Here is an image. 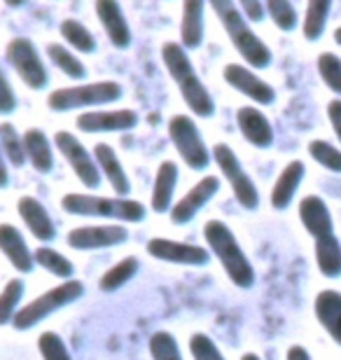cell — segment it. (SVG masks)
Instances as JSON below:
<instances>
[{"label": "cell", "mask_w": 341, "mask_h": 360, "mask_svg": "<svg viewBox=\"0 0 341 360\" xmlns=\"http://www.w3.org/2000/svg\"><path fill=\"white\" fill-rule=\"evenodd\" d=\"M204 239L208 243V250L220 260L224 274L236 288H248L255 285V267L250 264L248 255L238 243L236 234L231 232L227 222L222 220H208L204 225Z\"/></svg>", "instance_id": "cell-2"}, {"label": "cell", "mask_w": 341, "mask_h": 360, "mask_svg": "<svg viewBox=\"0 0 341 360\" xmlns=\"http://www.w3.org/2000/svg\"><path fill=\"white\" fill-rule=\"evenodd\" d=\"M300 220H302L304 229H307L314 239L335 234L332 213H330L328 204L323 201V197H318V194H307V197L300 201Z\"/></svg>", "instance_id": "cell-20"}, {"label": "cell", "mask_w": 341, "mask_h": 360, "mask_svg": "<svg viewBox=\"0 0 341 360\" xmlns=\"http://www.w3.org/2000/svg\"><path fill=\"white\" fill-rule=\"evenodd\" d=\"M33 260H35L38 267L49 271L56 278L68 281V278L75 276V264H72L63 253H59V250H54V248H49V246H40L38 250H35Z\"/></svg>", "instance_id": "cell-29"}, {"label": "cell", "mask_w": 341, "mask_h": 360, "mask_svg": "<svg viewBox=\"0 0 341 360\" xmlns=\"http://www.w3.org/2000/svg\"><path fill=\"white\" fill-rule=\"evenodd\" d=\"M169 136L173 148L178 150L183 160L192 171H204L210 162V153L204 139L199 134V127L190 115H173L169 122Z\"/></svg>", "instance_id": "cell-8"}, {"label": "cell", "mask_w": 341, "mask_h": 360, "mask_svg": "<svg viewBox=\"0 0 341 360\" xmlns=\"http://www.w3.org/2000/svg\"><path fill=\"white\" fill-rule=\"evenodd\" d=\"M236 124H238V131L250 146H255L259 150L264 148H271L274 143V127L271 122L266 120V115L262 110L252 105H243L236 110Z\"/></svg>", "instance_id": "cell-18"}, {"label": "cell", "mask_w": 341, "mask_h": 360, "mask_svg": "<svg viewBox=\"0 0 341 360\" xmlns=\"http://www.w3.org/2000/svg\"><path fill=\"white\" fill-rule=\"evenodd\" d=\"M7 183H10V171L5 167V155H3V148H0V190L7 187Z\"/></svg>", "instance_id": "cell-45"}, {"label": "cell", "mask_w": 341, "mask_h": 360, "mask_svg": "<svg viewBox=\"0 0 341 360\" xmlns=\"http://www.w3.org/2000/svg\"><path fill=\"white\" fill-rule=\"evenodd\" d=\"M222 77L229 87H234L238 94H243L259 105H271L276 101V91L271 84L252 73L250 68L241 66V63H227L222 70Z\"/></svg>", "instance_id": "cell-14"}, {"label": "cell", "mask_w": 341, "mask_h": 360, "mask_svg": "<svg viewBox=\"0 0 341 360\" xmlns=\"http://www.w3.org/2000/svg\"><path fill=\"white\" fill-rule=\"evenodd\" d=\"M264 10L281 31H295L297 28V10L290 0H264Z\"/></svg>", "instance_id": "cell-37"}, {"label": "cell", "mask_w": 341, "mask_h": 360, "mask_svg": "<svg viewBox=\"0 0 341 360\" xmlns=\"http://www.w3.org/2000/svg\"><path fill=\"white\" fill-rule=\"evenodd\" d=\"M61 208L77 218H105L120 222H141L148 215L141 201L129 197H101V194L68 192L63 194Z\"/></svg>", "instance_id": "cell-4"}, {"label": "cell", "mask_w": 341, "mask_h": 360, "mask_svg": "<svg viewBox=\"0 0 341 360\" xmlns=\"http://www.w3.org/2000/svg\"><path fill=\"white\" fill-rule=\"evenodd\" d=\"M54 146L63 155V160L68 162V167L75 171V176L79 178V183L84 187H98L103 176L98 171V164L94 160V155H89L82 143L75 139V134L70 131H56L54 136Z\"/></svg>", "instance_id": "cell-10"}, {"label": "cell", "mask_w": 341, "mask_h": 360, "mask_svg": "<svg viewBox=\"0 0 341 360\" xmlns=\"http://www.w3.org/2000/svg\"><path fill=\"white\" fill-rule=\"evenodd\" d=\"M210 7L215 10L217 19L224 28V33L229 35L231 45L236 47V52L243 56V61L250 68H266L271 63V49L257 38L255 31L250 28L248 19L241 12L234 0H208Z\"/></svg>", "instance_id": "cell-3"}, {"label": "cell", "mask_w": 341, "mask_h": 360, "mask_svg": "<svg viewBox=\"0 0 341 360\" xmlns=\"http://www.w3.org/2000/svg\"><path fill=\"white\" fill-rule=\"evenodd\" d=\"M318 73H321L323 82L328 84L330 91L341 96V59L332 52H323L318 56Z\"/></svg>", "instance_id": "cell-38"}, {"label": "cell", "mask_w": 341, "mask_h": 360, "mask_svg": "<svg viewBox=\"0 0 341 360\" xmlns=\"http://www.w3.org/2000/svg\"><path fill=\"white\" fill-rule=\"evenodd\" d=\"M238 7L245 14V19L250 21H262L264 19V3L262 0H238Z\"/></svg>", "instance_id": "cell-42"}, {"label": "cell", "mask_w": 341, "mask_h": 360, "mask_svg": "<svg viewBox=\"0 0 341 360\" xmlns=\"http://www.w3.org/2000/svg\"><path fill=\"white\" fill-rule=\"evenodd\" d=\"M220 190V178L217 176H204L190 192L185 194L178 204H173L171 208V222L173 225H187L199 215V211L204 208L210 199L215 197Z\"/></svg>", "instance_id": "cell-15"}, {"label": "cell", "mask_w": 341, "mask_h": 360, "mask_svg": "<svg viewBox=\"0 0 341 360\" xmlns=\"http://www.w3.org/2000/svg\"><path fill=\"white\" fill-rule=\"evenodd\" d=\"M241 360H262V358H259L257 354H243Z\"/></svg>", "instance_id": "cell-47"}, {"label": "cell", "mask_w": 341, "mask_h": 360, "mask_svg": "<svg viewBox=\"0 0 341 360\" xmlns=\"http://www.w3.org/2000/svg\"><path fill=\"white\" fill-rule=\"evenodd\" d=\"M162 59L164 66L173 77L180 96L187 103V108L197 115V117H213L215 112V101L206 89V84L201 82V77L194 70L190 56H187L185 47L180 42H164L162 47Z\"/></svg>", "instance_id": "cell-1"}, {"label": "cell", "mask_w": 341, "mask_h": 360, "mask_svg": "<svg viewBox=\"0 0 341 360\" xmlns=\"http://www.w3.org/2000/svg\"><path fill=\"white\" fill-rule=\"evenodd\" d=\"M120 82L103 80V82H89V84H77V87H63L56 89L47 96V105L54 112H70L79 110V108H94V105H105L115 103L122 98Z\"/></svg>", "instance_id": "cell-6"}, {"label": "cell", "mask_w": 341, "mask_h": 360, "mask_svg": "<svg viewBox=\"0 0 341 360\" xmlns=\"http://www.w3.org/2000/svg\"><path fill=\"white\" fill-rule=\"evenodd\" d=\"M314 314L323 330L341 347V292L339 290H321L316 295Z\"/></svg>", "instance_id": "cell-22"}, {"label": "cell", "mask_w": 341, "mask_h": 360, "mask_svg": "<svg viewBox=\"0 0 341 360\" xmlns=\"http://www.w3.org/2000/svg\"><path fill=\"white\" fill-rule=\"evenodd\" d=\"M129 241V229L124 225H86L70 229L66 243L72 250H101L115 248Z\"/></svg>", "instance_id": "cell-12"}, {"label": "cell", "mask_w": 341, "mask_h": 360, "mask_svg": "<svg viewBox=\"0 0 341 360\" xmlns=\"http://www.w3.org/2000/svg\"><path fill=\"white\" fill-rule=\"evenodd\" d=\"M24 148H26V162L38 171V174H49L54 169V148L47 134L38 127H31L24 131Z\"/></svg>", "instance_id": "cell-23"}, {"label": "cell", "mask_w": 341, "mask_h": 360, "mask_svg": "<svg viewBox=\"0 0 341 360\" xmlns=\"http://www.w3.org/2000/svg\"><path fill=\"white\" fill-rule=\"evenodd\" d=\"M17 110V94H14L10 80L0 68V115H10Z\"/></svg>", "instance_id": "cell-41"}, {"label": "cell", "mask_w": 341, "mask_h": 360, "mask_svg": "<svg viewBox=\"0 0 341 360\" xmlns=\"http://www.w3.org/2000/svg\"><path fill=\"white\" fill-rule=\"evenodd\" d=\"M3 3L7 5V7H21L26 3V0H3Z\"/></svg>", "instance_id": "cell-46"}, {"label": "cell", "mask_w": 341, "mask_h": 360, "mask_svg": "<svg viewBox=\"0 0 341 360\" xmlns=\"http://www.w3.org/2000/svg\"><path fill=\"white\" fill-rule=\"evenodd\" d=\"M204 10L206 0H183V21H180V45L197 49L204 42Z\"/></svg>", "instance_id": "cell-26"}, {"label": "cell", "mask_w": 341, "mask_h": 360, "mask_svg": "<svg viewBox=\"0 0 341 360\" xmlns=\"http://www.w3.org/2000/svg\"><path fill=\"white\" fill-rule=\"evenodd\" d=\"M178 185V167L176 162H162L155 176V187H152L150 208L155 213H171L173 208V194Z\"/></svg>", "instance_id": "cell-25"}, {"label": "cell", "mask_w": 341, "mask_h": 360, "mask_svg": "<svg viewBox=\"0 0 341 360\" xmlns=\"http://www.w3.org/2000/svg\"><path fill=\"white\" fill-rule=\"evenodd\" d=\"M0 253L7 257V262L19 274H31L35 267L33 250L28 248L19 229L10 225V222H0Z\"/></svg>", "instance_id": "cell-19"}, {"label": "cell", "mask_w": 341, "mask_h": 360, "mask_svg": "<svg viewBox=\"0 0 341 360\" xmlns=\"http://www.w3.org/2000/svg\"><path fill=\"white\" fill-rule=\"evenodd\" d=\"M94 160L98 164L101 176L110 183L112 192L117 194V197H129V192H131V180H129L124 167H122L117 153H115L108 143H98V146L94 148Z\"/></svg>", "instance_id": "cell-21"}, {"label": "cell", "mask_w": 341, "mask_h": 360, "mask_svg": "<svg viewBox=\"0 0 341 360\" xmlns=\"http://www.w3.org/2000/svg\"><path fill=\"white\" fill-rule=\"evenodd\" d=\"M328 117H330V124L335 129L339 143H341V98H335L328 103Z\"/></svg>", "instance_id": "cell-43"}, {"label": "cell", "mask_w": 341, "mask_h": 360, "mask_svg": "<svg viewBox=\"0 0 341 360\" xmlns=\"http://www.w3.org/2000/svg\"><path fill=\"white\" fill-rule=\"evenodd\" d=\"M332 10V0H309L307 3V14H304V38L309 42L321 40V35L328 26V17Z\"/></svg>", "instance_id": "cell-28"}, {"label": "cell", "mask_w": 341, "mask_h": 360, "mask_svg": "<svg viewBox=\"0 0 341 360\" xmlns=\"http://www.w3.org/2000/svg\"><path fill=\"white\" fill-rule=\"evenodd\" d=\"M47 54H49V59H52L54 66L59 68L66 77H70V80H84L86 77V66L70 52L68 47L59 45V42H52V45L47 47Z\"/></svg>", "instance_id": "cell-31"}, {"label": "cell", "mask_w": 341, "mask_h": 360, "mask_svg": "<svg viewBox=\"0 0 341 360\" xmlns=\"http://www.w3.org/2000/svg\"><path fill=\"white\" fill-rule=\"evenodd\" d=\"M145 250H148V255H152L155 260L180 264V267H206L210 262V250H206L204 246L164 239V236L150 239Z\"/></svg>", "instance_id": "cell-11"}, {"label": "cell", "mask_w": 341, "mask_h": 360, "mask_svg": "<svg viewBox=\"0 0 341 360\" xmlns=\"http://www.w3.org/2000/svg\"><path fill=\"white\" fill-rule=\"evenodd\" d=\"M138 267H141V262H138V257L129 255L124 260H120L117 264H112L110 269H108L103 276L98 281V288L103 292H115L120 290L122 285H127L129 281H131L136 274H138Z\"/></svg>", "instance_id": "cell-30"}, {"label": "cell", "mask_w": 341, "mask_h": 360, "mask_svg": "<svg viewBox=\"0 0 341 360\" xmlns=\"http://www.w3.org/2000/svg\"><path fill=\"white\" fill-rule=\"evenodd\" d=\"M0 148H3L5 160L12 167H24L26 164V148H24V136H19V131L14 129L10 122L0 124Z\"/></svg>", "instance_id": "cell-32"}, {"label": "cell", "mask_w": 341, "mask_h": 360, "mask_svg": "<svg viewBox=\"0 0 341 360\" xmlns=\"http://www.w3.org/2000/svg\"><path fill=\"white\" fill-rule=\"evenodd\" d=\"M210 157L215 160L217 169L222 171V176L229 183L238 204H241L245 211H257V206H259L257 185L252 183V178L248 174H245V169L241 167V162H238L234 150H231L227 143H217V146H213V155Z\"/></svg>", "instance_id": "cell-7"}, {"label": "cell", "mask_w": 341, "mask_h": 360, "mask_svg": "<svg viewBox=\"0 0 341 360\" xmlns=\"http://www.w3.org/2000/svg\"><path fill=\"white\" fill-rule=\"evenodd\" d=\"M285 360H311V356H309V351L304 349V347H300V344H295V347H290V349H288Z\"/></svg>", "instance_id": "cell-44"}, {"label": "cell", "mask_w": 341, "mask_h": 360, "mask_svg": "<svg viewBox=\"0 0 341 360\" xmlns=\"http://www.w3.org/2000/svg\"><path fill=\"white\" fill-rule=\"evenodd\" d=\"M316 264L318 271L328 278L341 276V241L337 234H328L316 239Z\"/></svg>", "instance_id": "cell-27"}, {"label": "cell", "mask_w": 341, "mask_h": 360, "mask_svg": "<svg viewBox=\"0 0 341 360\" xmlns=\"http://www.w3.org/2000/svg\"><path fill=\"white\" fill-rule=\"evenodd\" d=\"M309 155L314 157V162L321 164L323 169L332 171V174H341V150L335 148L328 141H311L309 143Z\"/></svg>", "instance_id": "cell-35"}, {"label": "cell", "mask_w": 341, "mask_h": 360, "mask_svg": "<svg viewBox=\"0 0 341 360\" xmlns=\"http://www.w3.org/2000/svg\"><path fill=\"white\" fill-rule=\"evenodd\" d=\"M61 35L63 40L68 42V45L75 49L79 54H91L94 49H96V40H94L91 31L86 28L82 21L77 19H66L61 24Z\"/></svg>", "instance_id": "cell-33"}, {"label": "cell", "mask_w": 341, "mask_h": 360, "mask_svg": "<svg viewBox=\"0 0 341 360\" xmlns=\"http://www.w3.org/2000/svg\"><path fill=\"white\" fill-rule=\"evenodd\" d=\"M335 42H337V45L341 47V26H339L337 31H335Z\"/></svg>", "instance_id": "cell-48"}, {"label": "cell", "mask_w": 341, "mask_h": 360, "mask_svg": "<svg viewBox=\"0 0 341 360\" xmlns=\"http://www.w3.org/2000/svg\"><path fill=\"white\" fill-rule=\"evenodd\" d=\"M7 61L10 66L14 68V73L19 75V80L26 84L28 89H45L47 82H49V75H47V68L42 63L40 54H38V47L33 45L31 38H12L7 42Z\"/></svg>", "instance_id": "cell-9"}, {"label": "cell", "mask_w": 341, "mask_h": 360, "mask_svg": "<svg viewBox=\"0 0 341 360\" xmlns=\"http://www.w3.org/2000/svg\"><path fill=\"white\" fill-rule=\"evenodd\" d=\"M21 297H24V281H21V278L7 281V285L0 290V326L12 323L14 314L21 309L19 307Z\"/></svg>", "instance_id": "cell-34"}, {"label": "cell", "mask_w": 341, "mask_h": 360, "mask_svg": "<svg viewBox=\"0 0 341 360\" xmlns=\"http://www.w3.org/2000/svg\"><path fill=\"white\" fill-rule=\"evenodd\" d=\"M17 213L19 218L24 220V225L28 227L38 241H54L56 239V225L52 220V215L47 213V208L40 204L38 199L26 194V197H19L17 201Z\"/></svg>", "instance_id": "cell-17"}, {"label": "cell", "mask_w": 341, "mask_h": 360, "mask_svg": "<svg viewBox=\"0 0 341 360\" xmlns=\"http://www.w3.org/2000/svg\"><path fill=\"white\" fill-rule=\"evenodd\" d=\"M138 124V112L129 108L120 110H89L77 117V129L84 134H122L131 131Z\"/></svg>", "instance_id": "cell-13"}, {"label": "cell", "mask_w": 341, "mask_h": 360, "mask_svg": "<svg viewBox=\"0 0 341 360\" xmlns=\"http://www.w3.org/2000/svg\"><path fill=\"white\" fill-rule=\"evenodd\" d=\"M148 347H150L152 360H183L178 340L171 333H164V330H159V333L150 337Z\"/></svg>", "instance_id": "cell-36"}, {"label": "cell", "mask_w": 341, "mask_h": 360, "mask_svg": "<svg viewBox=\"0 0 341 360\" xmlns=\"http://www.w3.org/2000/svg\"><path fill=\"white\" fill-rule=\"evenodd\" d=\"M304 176H307V167H304V162L300 160L290 162L288 167L281 171V176L276 178V185L271 190V206L276 211H285V208L292 204Z\"/></svg>", "instance_id": "cell-24"}, {"label": "cell", "mask_w": 341, "mask_h": 360, "mask_svg": "<svg viewBox=\"0 0 341 360\" xmlns=\"http://www.w3.org/2000/svg\"><path fill=\"white\" fill-rule=\"evenodd\" d=\"M82 295H84L82 281H77V278L63 281V283L52 288V290L42 292L40 297H35V300L28 302V304L21 307L19 311L14 314L12 326H14V330H21V333H24V330H31V328L38 326V323L49 319L52 314L61 311L63 307L77 302Z\"/></svg>", "instance_id": "cell-5"}, {"label": "cell", "mask_w": 341, "mask_h": 360, "mask_svg": "<svg viewBox=\"0 0 341 360\" xmlns=\"http://www.w3.org/2000/svg\"><path fill=\"white\" fill-rule=\"evenodd\" d=\"M96 14L108 35V40L112 42V47L127 49L131 45V26H129V21L117 0H96Z\"/></svg>", "instance_id": "cell-16"}, {"label": "cell", "mask_w": 341, "mask_h": 360, "mask_svg": "<svg viewBox=\"0 0 341 360\" xmlns=\"http://www.w3.org/2000/svg\"><path fill=\"white\" fill-rule=\"evenodd\" d=\"M38 349L42 354V360H72L66 342L56 333H42L38 337Z\"/></svg>", "instance_id": "cell-39"}, {"label": "cell", "mask_w": 341, "mask_h": 360, "mask_svg": "<svg viewBox=\"0 0 341 360\" xmlns=\"http://www.w3.org/2000/svg\"><path fill=\"white\" fill-rule=\"evenodd\" d=\"M190 354L194 360H224L222 351L217 349V344L210 340L208 335L197 333L190 340Z\"/></svg>", "instance_id": "cell-40"}]
</instances>
